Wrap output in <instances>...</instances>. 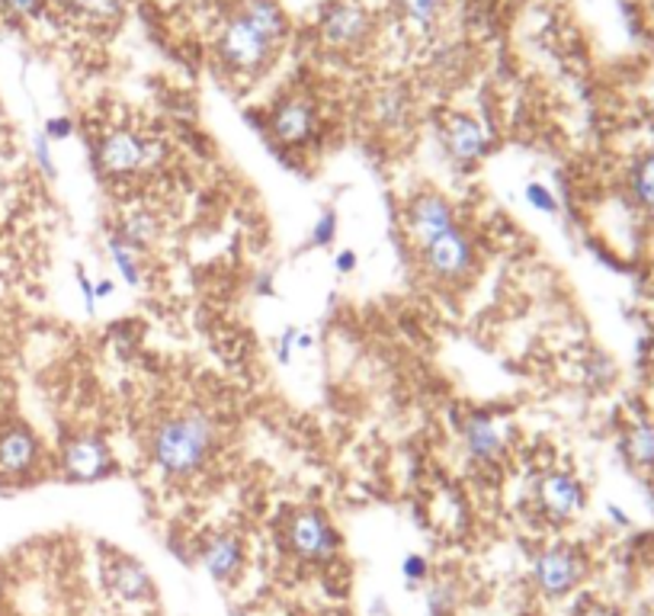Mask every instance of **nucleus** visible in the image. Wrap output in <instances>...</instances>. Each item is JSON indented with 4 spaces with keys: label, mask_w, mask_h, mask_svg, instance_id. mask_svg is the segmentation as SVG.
Instances as JSON below:
<instances>
[{
    "label": "nucleus",
    "mask_w": 654,
    "mask_h": 616,
    "mask_svg": "<svg viewBox=\"0 0 654 616\" xmlns=\"http://www.w3.org/2000/svg\"><path fill=\"white\" fill-rule=\"evenodd\" d=\"M219 444V427L209 414H173L151 434V463L164 479H193L202 472Z\"/></svg>",
    "instance_id": "f257e3e1"
},
{
    "label": "nucleus",
    "mask_w": 654,
    "mask_h": 616,
    "mask_svg": "<svg viewBox=\"0 0 654 616\" xmlns=\"http://www.w3.org/2000/svg\"><path fill=\"white\" fill-rule=\"evenodd\" d=\"M59 469H62V479L71 485H94V481L113 479L119 472V463L99 434H77V437H67L62 446Z\"/></svg>",
    "instance_id": "f03ea898"
},
{
    "label": "nucleus",
    "mask_w": 654,
    "mask_h": 616,
    "mask_svg": "<svg viewBox=\"0 0 654 616\" xmlns=\"http://www.w3.org/2000/svg\"><path fill=\"white\" fill-rule=\"evenodd\" d=\"M286 546L293 549V555L302 562L325 565L340 549V533L321 511L298 508L286 520Z\"/></svg>",
    "instance_id": "7ed1b4c3"
},
{
    "label": "nucleus",
    "mask_w": 654,
    "mask_h": 616,
    "mask_svg": "<svg viewBox=\"0 0 654 616\" xmlns=\"http://www.w3.org/2000/svg\"><path fill=\"white\" fill-rule=\"evenodd\" d=\"M584 575H588V555L578 546H565V543L546 546L532 562V582L549 601L568 597L584 582Z\"/></svg>",
    "instance_id": "20e7f679"
},
{
    "label": "nucleus",
    "mask_w": 654,
    "mask_h": 616,
    "mask_svg": "<svg viewBox=\"0 0 654 616\" xmlns=\"http://www.w3.org/2000/svg\"><path fill=\"white\" fill-rule=\"evenodd\" d=\"M42 440L30 424L7 421L0 424V481H27L42 466Z\"/></svg>",
    "instance_id": "39448f33"
},
{
    "label": "nucleus",
    "mask_w": 654,
    "mask_h": 616,
    "mask_svg": "<svg viewBox=\"0 0 654 616\" xmlns=\"http://www.w3.org/2000/svg\"><path fill=\"white\" fill-rule=\"evenodd\" d=\"M273 42L261 35L241 13L238 17H231L229 23H225V30L219 35V55H222V62L229 65V68L241 71V74H254V71H261L266 62H270V55H273Z\"/></svg>",
    "instance_id": "423d86ee"
},
{
    "label": "nucleus",
    "mask_w": 654,
    "mask_h": 616,
    "mask_svg": "<svg viewBox=\"0 0 654 616\" xmlns=\"http://www.w3.org/2000/svg\"><path fill=\"white\" fill-rule=\"evenodd\" d=\"M155 161V145L131 129H113L97 141V168L106 177H129Z\"/></svg>",
    "instance_id": "0eeeda50"
},
{
    "label": "nucleus",
    "mask_w": 654,
    "mask_h": 616,
    "mask_svg": "<svg viewBox=\"0 0 654 616\" xmlns=\"http://www.w3.org/2000/svg\"><path fill=\"white\" fill-rule=\"evenodd\" d=\"M103 584L119 607H151L155 582L148 569L131 555H109L103 565Z\"/></svg>",
    "instance_id": "6e6552de"
},
{
    "label": "nucleus",
    "mask_w": 654,
    "mask_h": 616,
    "mask_svg": "<svg viewBox=\"0 0 654 616\" xmlns=\"http://www.w3.org/2000/svg\"><path fill=\"white\" fill-rule=\"evenodd\" d=\"M536 501L539 511L546 513L552 523H568L588 505V491L578 476L565 472V469H549L542 479L536 481Z\"/></svg>",
    "instance_id": "1a4fd4ad"
},
{
    "label": "nucleus",
    "mask_w": 654,
    "mask_h": 616,
    "mask_svg": "<svg viewBox=\"0 0 654 616\" xmlns=\"http://www.w3.org/2000/svg\"><path fill=\"white\" fill-rule=\"evenodd\" d=\"M421 254H424L426 270L443 283H456L462 276L472 274V267H475V244L458 225L453 232L424 244Z\"/></svg>",
    "instance_id": "9d476101"
},
{
    "label": "nucleus",
    "mask_w": 654,
    "mask_h": 616,
    "mask_svg": "<svg viewBox=\"0 0 654 616\" xmlns=\"http://www.w3.org/2000/svg\"><path fill=\"white\" fill-rule=\"evenodd\" d=\"M456 229V212L436 193H421L408 203V232L421 247Z\"/></svg>",
    "instance_id": "9b49d317"
},
{
    "label": "nucleus",
    "mask_w": 654,
    "mask_h": 616,
    "mask_svg": "<svg viewBox=\"0 0 654 616\" xmlns=\"http://www.w3.org/2000/svg\"><path fill=\"white\" fill-rule=\"evenodd\" d=\"M244 543L234 533H212L199 546V562L212 582L231 584L244 572Z\"/></svg>",
    "instance_id": "f8f14e48"
},
{
    "label": "nucleus",
    "mask_w": 654,
    "mask_h": 616,
    "mask_svg": "<svg viewBox=\"0 0 654 616\" xmlns=\"http://www.w3.org/2000/svg\"><path fill=\"white\" fill-rule=\"evenodd\" d=\"M369 30H372L369 13L362 10L357 0L334 3L325 13V23H321V35H325L330 49H357V45L366 42Z\"/></svg>",
    "instance_id": "ddd939ff"
},
{
    "label": "nucleus",
    "mask_w": 654,
    "mask_h": 616,
    "mask_svg": "<svg viewBox=\"0 0 654 616\" xmlns=\"http://www.w3.org/2000/svg\"><path fill=\"white\" fill-rule=\"evenodd\" d=\"M315 126H318V116H315V106L302 97H293V100L279 103L273 109V119H270V129H273V138L279 145H305L308 138L315 136Z\"/></svg>",
    "instance_id": "4468645a"
},
{
    "label": "nucleus",
    "mask_w": 654,
    "mask_h": 616,
    "mask_svg": "<svg viewBox=\"0 0 654 616\" xmlns=\"http://www.w3.org/2000/svg\"><path fill=\"white\" fill-rule=\"evenodd\" d=\"M443 145L453 155V161L458 164H475L485 151H488V132L478 119L456 113L446 119L443 126Z\"/></svg>",
    "instance_id": "2eb2a0df"
},
{
    "label": "nucleus",
    "mask_w": 654,
    "mask_h": 616,
    "mask_svg": "<svg viewBox=\"0 0 654 616\" xmlns=\"http://www.w3.org/2000/svg\"><path fill=\"white\" fill-rule=\"evenodd\" d=\"M462 444H465L472 459H478V463H494V459H500L507 440H504V427H500L491 414H472V417L462 424Z\"/></svg>",
    "instance_id": "dca6fc26"
},
{
    "label": "nucleus",
    "mask_w": 654,
    "mask_h": 616,
    "mask_svg": "<svg viewBox=\"0 0 654 616\" xmlns=\"http://www.w3.org/2000/svg\"><path fill=\"white\" fill-rule=\"evenodd\" d=\"M622 453L629 459V466H635L639 472H652L654 469V424L648 421H635L625 427L622 437Z\"/></svg>",
    "instance_id": "f3484780"
},
{
    "label": "nucleus",
    "mask_w": 654,
    "mask_h": 616,
    "mask_svg": "<svg viewBox=\"0 0 654 616\" xmlns=\"http://www.w3.org/2000/svg\"><path fill=\"white\" fill-rule=\"evenodd\" d=\"M241 17H244L257 33L266 35L273 45L283 42V35H286V17H283V10L276 7V0H247L244 10H241Z\"/></svg>",
    "instance_id": "a211bd4d"
},
{
    "label": "nucleus",
    "mask_w": 654,
    "mask_h": 616,
    "mask_svg": "<svg viewBox=\"0 0 654 616\" xmlns=\"http://www.w3.org/2000/svg\"><path fill=\"white\" fill-rule=\"evenodd\" d=\"M109 261L119 270L126 286H141L145 267H141V251L138 247H131L129 241L119 238V235H109Z\"/></svg>",
    "instance_id": "6ab92c4d"
},
{
    "label": "nucleus",
    "mask_w": 654,
    "mask_h": 616,
    "mask_svg": "<svg viewBox=\"0 0 654 616\" xmlns=\"http://www.w3.org/2000/svg\"><path fill=\"white\" fill-rule=\"evenodd\" d=\"M119 238H126L131 247H138V251H145L148 244H155V238L161 235V225H158V219L148 212V209H141V212H131L123 219V225H119V232H116Z\"/></svg>",
    "instance_id": "aec40b11"
},
{
    "label": "nucleus",
    "mask_w": 654,
    "mask_h": 616,
    "mask_svg": "<svg viewBox=\"0 0 654 616\" xmlns=\"http://www.w3.org/2000/svg\"><path fill=\"white\" fill-rule=\"evenodd\" d=\"M62 3L71 13H81V17L97 20V23L116 20L126 10V0H62Z\"/></svg>",
    "instance_id": "412c9836"
},
{
    "label": "nucleus",
    "mask_w": 654,
    "mask_h": 616,
    "mask_svg": "<svg viewBox=\"0 0 654 616\" xmlns=\"http://www.w3.org/2000/svg\"><path fill=\"white\" fill-rule=\"evenodd\" d=\"M632 193H635V200H639L642 209L654 212V155L642 158L635 164V171H632Z\"/></svg>",
    "instance_id": "4be33fe9"
},
{
    "label": "nucleus",
    "mask_w": 654,
    "mask_h": 616,
    "mask_svg": "<svg viewBox=\"0 0 654 616\" xmlns=\"http://www.w3.org/2000/svg\"><path fill=\"white\" fill-rule=\"evenodd\" d=\"M398 3L414 26H433L436 17L443 13V0H398Z\"/></svg>",
    "instance_id": "5701e85b"
},
{
    "label": "nucleus",
    "mask_w": 654,
    "mask_h": 616,
    "mask_svg": "<svg viewBox=\"0 0 654 616\" xmlns=\"http://www.w3.org/2000/svg\"><path fill=\"white\" fill-rule=\"evenodd\" d=\"M456 614V591L450 582H436L426 591V616Z\"/></svg>",
    "instance_id": "b1692460"
},
{
    "label": "nucleus",
    "mask_w": 654,
    "mask_h": 616,
    "mask_svg": "<svg viewBox=\"0 0 654 616\" xmlns=\"http://www.w3.org/2000/svg\"><path fill=\"white\" fill-rule=\"evenodd\" d=\"M334 238H337V209H325L308 232V244L312 247H330Z\"/></svg>",
    "instance_id": "393cba45"
},
{
    "label": "nucleus",
    "mask_w": 654,
    "mask_h": 616,
    "mask_svg": "<svg viewBox=\"0 0 654 616\" xmlns=\"http://www.w3.org/2000/svg\"><path fill=\"white\" fill-rule=\"evenodd\" d=\"M401 578L404 584L414 591V587H421V584L430 578V562H426L421 552H408L404 559H401Z\"/></svg>",
    "instance_id": "a878e982"
},
{
    "label": "nucleus",
    "mask_w": 654,
    "mask_h": 616,
    "mask_svg": "<svg viewBox=\"0 0 654 616\" xmlns=\"http://www.w3.org/2000/svg\"><path fill=\"white\" fill-rule=\"evenodd\" d=\"M33 161L35 168L45 173L49 180L59 177V164H55V158H52V141L42 136V132H35L33 136Z\"/></svg>",
    "instance_id": "bb28decb"
},
{
    "label": "nucleus",
    "mask_w": 654,
    "mask_h": 616,
    "mask_svg": "<svg viewBox=\"0 0 654 616\" xmlns=\"http://www.w3.org/2000/svg\"><path fill=\"white\" fill-rule=\"evenodd\" d=\"M526 203L532 205V209H539V212H546V215H556L558 212V200L552 197V190L546 187V183H526Z\"/></svg>",
    "instance_id": "cd10ccee"
},
{
    "label": "nucleus",
    "mask_w": 654,
    "mask_h": 616,
    "mask_svg": "<svg viewBox=\"0 0 654 616\" xmlns=\"http://www.w3.org/2000/svg\"><path fill=\"white\" fill-rule=\"evenodd\" d=\"M3 3V10L10 13V17H20V20H33L42 13V3L45 0H0Z\"/></svg>",
    "instance_id": "c85d7f7f"
},
{
    "label": "nucleus",
    "mask_w": 654,
    "mask_h": 616,
    "mask_svg": "<svg viewBox=\"0 0 654 616\" xmlns=\"http://www.w3.org/2000/svg\"><path fill=\"white\" fill-rule=\"evenodd\" d=\"M295 341H298V328H295V325H286L283 334L276 338V360H279L283 367H289V360H293Z\"/></svg>",
    "instance_id": "c756f323"
},
{
    "label": "nucleus",
    "mask_w": 654,
    "mask_h": 616,
    "mask_svg": "<svg viewBox=\"0 0 654 616\" xmlns=\"http://www.w3.org/2000/svg\"><path fill=\"white\" fill-rule=\"evenodd\" d=\"M42 136L49 138V141H67V138L74 136V123H71L67 116H52V119L45 123Z\"/></svg>",
    "instance_id": "7c9ffc66"
},
{
    "label": "nucleus",
    "mask_w": 654,
    "mask_h": 616,
    "mask_svg": "<svg viewBox=\"0 0 654 616\" xmlns=\"http://www.w3.org/2000/svg\"><path fill=\"white\" fill-rule=\"evenodd\" d=\"M77 286H81V296H84V308L94 311L97 308V293H94V279L84 274V267H77Z\"/></svg>",
    "instance_id": "2f4dec72"
},
{
    "label": "nucleus",
    "mask_w": 654,
    "mask_h": 616,
    "mask_svg": "<svg viewBox=\"0 0 654 616\" xmlns=\"http://www.w3.org/2000/svg\"><path fill=\"white\" fill-rule=\"evenodd\" d=\"M360 267V257H357V251H337V257H334V270L340 276L354 274Z\"/></svg>",
    "instance_id": "473e14b6"
},
{
    "label": "nucleus",
    "mask_w": 654,
    "mask_h": 616,
    "mask_svg": "<svg viewBox=\"0 0 654 616\" xmlns=\"http://www.w3.org/2000/svg\"><path fill=\"white\" fill-rule=\"evenodd\" d=\"M574 616H616L606 604H597V601H588V604H581L578 607V614Z\"/></svg>",
    "instance_id": "72a5a7b5"
},
{
    "label": "nucleus",
    "mask_w": 654,
    "mask_h": 616,
    "mask_svg": "<svg viewBox=\"0 0 654 616\" xmlns=\"http://www.w3.org/2000/svg\"><path fill=\"white\" fill-rule=\"evenodd\" d=\"M254 293H257V296H276V283H273V276L270 274L257 276V283H254Z\"/></svg>",
    "instance_id": "f704fd0d"
},
{
    "label": "nucleus",
    "mask_w": 654,
    "mask_h": 616,
    "mask_svg": "<svg viewBox=\"0 0 654 616\" xmlns=\"http://www.w3.org/2000/svg\"><path fill=\"white\" fill-rule=\"evenodd\" d=\"M94 293H97V302L99 299H109V296L116 293V283H113V279H99L97 286H94Z\"/></svg>",
    "instance_id": "c9c22d12"
},
{
    "label": "nucleus",
    "mask_w": 654,
    "mask_h": 616,
    "mask_svg": "<svg viewBox=\"0 0 654 616\" xmlns=\"http://www.w3.org/2000/svg\"><path fill=\"white\" fill-rule=\"evenodd\" d=\"M312 347H315V338H312V334H305V331H298L295 350H312Z\"/></svg>",
    "instance_id": "e433bc0d"
},
{
    "label": "nucleus",
    "mask_w": 654,
    "mask_h": 616,
    "mask_svg": "<svg viewBox=\"0 0 654 616\" xmlns=\"http://www.w3.org/2000/svg\"><path fill=\"white\" fill-rule=\"evenodd\" d=\"M3 584L7 582H3V572H0V594H3Z\"/></svg>",
    "instance_id": "4c0bfd02"
},
{
    "label": "nucleus",
    "mask_w": 654,
    "mask_h": 616,
    "mask_svg": "<svg viewBox=\"0 0 654 616\" xmlns=\"http://www.w3.org/2000/svg\"><path fill=\"white\" fill-rule=\"evenodd\" d=\"M652 363H654V343H652Z\"/></svg>",
    "instance_id": "58836bf2"
}]
</instances>
